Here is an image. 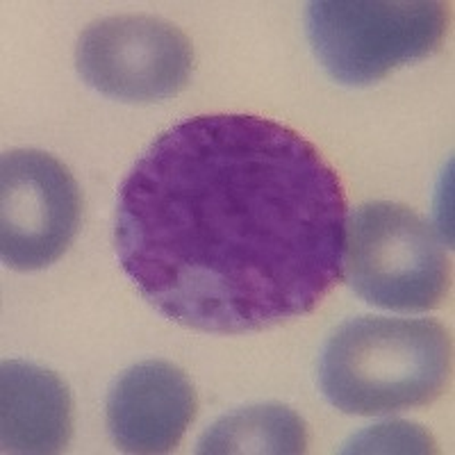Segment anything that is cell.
<instances>
[{
	"label": "cell",
	"mask_w": 455,
	"mask_h": 455,
	"mask_svg": "<svg viewBox=\"0 0 455 455\" xmlns=\"http://www.w3.org/2000/svg\"><path fill=\"white\" fill-rule=\"evenodd\" d=\"M347 196L296 130L251 114L178 121L119 187L121 269L162 316L253 332L310 315L344 274Z\"/></svg>",
	"instance_id": "obj_1"
},
{
	"label": "cell",
	"mask_w": 455,
	"mask_h": 455,
	"mask_svg": "<svg viewBox=\"0 0 455 455\" xmlns=\"http://www.w3.org/2000/svg\"><path fill=\"white\" fill-rule=\"evenodd\" d=\"M451 363V337L437 321L357 316L323 344L319 387L339 412L378 417L435 401Z\"/></svg>",
	"instance_id": "obj_2"
},
{
	"label": "cell",
	"mask_w": 455,
	"mask_h": 455,
	"mask_svg": "<svg viewBox=\"0 0 455 455\" xmlns=\"http://www.w3.org/2000/svg\"><path fill=\"white\" fill-rule=\"evenodd\" d=\"M306 28L331 78L364 87L440 51L449 7L435 0H316L307 7Z\"/></svg>",
	"instance_id": "obj_3"
},
{
	"label": "cell",
	"mask_w": 455,
	"mask_h": 455,
	"mask_svg": "<svg viewBox=\"0 0 455 455\" xmlns=\"http://www.w3.org/2000/svg\"><path fill=\"white\" fill-rule=\"evenodd\" d=\"M344 269L360 299L394 312L433 310L451 284V262L433 226L387 201L367 203L351 214Z\"/></svg>",
	"instance_id": "obj_4"
},
{
	"label": "cell",
	"mask_w": 455,
	"mask_h": 455,
	"mask_svg": "<svg viewBox=\"0 0 455 455\" xmlns=\"http://www.w3.org/2000/svg\"><path fill=\"white\" fill-rule=\"evenodd\" d=\"M76 64L84 83L109 99L156 103L176 96L192 76V44L156 16H109L83 32Z\"/></svg>",
	"instance_id": "obj_5"
},
{
	"label": "cell",
	"mask_w": 455,
	"mask_h": 455,
	"mask_svg": "<svg viewBox=\"0 0 455 455\" xmlns=\"http://www.w3.org/2000/svg\"><path fill=\"white\" fill-rule=\"evenodd\" d=\"M83 198L71 171L42 150H10L0 164V255L16 271L62 258L78 233Z\"/></svg>",
	"instance_id": "obj_6"
},
{
	"label": "cell",
	"mask_w": 455,
	"mask_h": 455,
	"mask_svg": "<svg viewBox=\"0 0 455 455\" xmlns=\"http://www.w3.org/2000/svg\"><path fill=\"white\" fill-rule=\"evenodd\" d=\"M196 392L182 369L164 360L130 367L108 394V428L125 453H169L196 417Z\"/></svg>",
	"instance_id": "obj_7"
},
{
	"label": "cell",
	"mask_w": 455,
	"mask_h": 455,
	"mask_svg": "<svg viewBox=\"0 0 455 455\" xmlns=\"http://www.w3.org/2000/svg\"><path fill=\"white\" fill-rule=\"evenodd\" d=\"M73 430L68 387L57 373L10 360L0 369L3 453L51 455L67 449Z\"/></svg>",
	"instance_id": "obj_8"
},
{
	"label": "cell",
	"mask_w": 455,
	"mask_h": 455,
	"mask_svg": "<svg viewBox=\"0 0 455 455\" xmlns=\"http://www.w3.org/2000/svg\"><path fill=\"white\" fill-rule=\"evenodd\" d=\"M307 449V428L287 405L264 403L223 414L198 440L203 455L275 453L299 455Z\"/></svg>",
	"instance_id": "obj_9"
},
{
	"label": "cell",
	"mask_w": 455,
	"mask_h": 455,
	"mask_svg": "<svg viewBox=\"0 0 455 455\" xmlns=\"http://www.w3.org/2000/svg\"><path fill=\"white\" fill-rule=\"evenodd\" d=\"M344 453H437L428 430L408 421H389L353 435Z\"/></svg>",
	"instance_id": "obj_10"
}]
</instances>
